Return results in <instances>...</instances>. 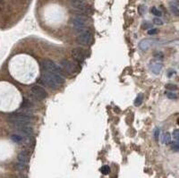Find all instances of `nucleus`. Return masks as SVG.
Returning <instances> with one entry per match:
<instances>
[{"label":"nucleus","instance_id":"obj_1","mask_svg":"<svg viewBox=\"0 0 179 178\" xmlns=\"http://www.w3.org/2000/svg\"><path fill=\"white\" fill-rule=\"evenodd\" d=\"M7 120L14 127L19 126H30V124L33 120V116L30 113L18 111L14 114H11L8 116Z\"/></svg>","mask_w":179,"mask_h":178},{"label":"nucleus","instance_id":"obj_2","mask_svg":"<svg viewBox=\"0 0 179 178\" xmlns=\"http://www.w3.org/2000/svg\"><path fill=\"white\" fill-rule=\"evenodd\" d=\"M41 65H42L43 70H45V71H48L50 73L56 74V75H64L63 71L60 68V66H58L54 61H52L50 59H44V60H42L41 61Z\"/></svg>","mask_w":179,"mask_h":178},{"label":"nucleus","instance_id":"obj_3","mask_svg":"<svg viewBox=\"0 0 179 178\" xmlns=\"http://www.w3.org/2000/svg\"><path fill=\"white\" fill-rule=\"evenodd\" d=\"M72 24L75 30V32L79 33V34L83 32L84 30H85V26H86V17L85 16L75 15L72 19Z\"/></svg>","mask_w":179,"mask_h":178},{"label":"nucleus","instance_id":"obj_4","mask_svg":"<svg viewBox=\"0 0 179 178\" xmlns=\"http://www.w3.org/2000/svg\"><path fill=\"white\" fill-rule=\"evenodd\" d=\"M28 161H29V152L26 151H22L17 157V164H16L17 169L21 171L24 170L28 165Z\"/></svg>","mask_w":179,"mask_h":178},{"label":"nucleus","instance_id":"obj_5","mask_svg":"<svg viewBox=\"0 0 179 178\" xmlns=\"http://www.w3.org/2000/svg\"><path fill=\"white\" fill-rule=\"evenodd\" d=\"M92 41V33L90 30H84L77 37V42L82 46H88Z\"/></svg>","mask_w":179,"mask_h":178},{"label":"nucleus","instance_id":"obj_6","mask_svg":"<svg viewBox=\"0 0 179 178\" xmlns=\"http://www.w3.org/2000/svg\"><path fill=\"white\" fill-rule=\"evenodd\" d=\"M30 93L38 100H43L47 99V97H48L47 91L43 88H41L40 86H37V85H34V86L31 87Z\"/></svg>","mask_w":179,"mask_h":178},{"label":"nucleus","instance_id":"obj_7","mask_svg":"<svg viewBox=\"0 0 179 178\" xmlns=\"http://www.w3.org/2000/svg\"><path fill=\"white\" fill-rule=\"evenodd\" d=\"M60 65H61L60 68L62 69V71L66 72L69 75H73L76 71V67H75V64H73L69 60H62L60 63Z\"/></svg>","mask_w":179,"mask_h":178},{"label":"nucleus","instance_id":"obj_8","mask_svg":"<svg viewBox=\"0 0 179 178\" xmlns=\"http://www.w3.org/2000/svg\"><path fill=\"white\" fill-rule=\"evenodd\" d=\"M14 128L16 131V133H19V134L24 136L25 138L31 137L33 135V129L30 126H15Z\"/></svg>","mask_w":179,"mask_h":178},{"label":"nucleus","instance_id":"obj_9","mask_svg":"<svg viewBox=\"0 0 179 178\" xmlns=\"http://www.w3.org/2000/svg\"><path fill=\"white\" fill-rule=\"evenodd\" d=\"M72 56H73L74 59L76 62H78V63H82L85 59L84 50L82 49H80V48H76V49H73V51H72Z\"/></svg>","mask_w":179,"mask_h":178},{"label":"nucleus","instance_id":"obj_10","mask_svg":"<svg viewBox=\"0 0 179 178\" xmlns=\"http://www.w3.org/2000/svg\"><path fill=\"white\" fill-rule=\"evenodd\" d=\"M21 108H22V110H23L24 112L31 114L32 111H33V109H34V105H33V103L30 101V100L24 99L23 103H22Z\"/></svg>","mask_w":179,"mask_h":178},{"label":"nucleus","instance_id":"obj_11","mask_svg":"<svg viewBox=\"0 0 179 178\" xmlns=\"http://www.w3.org/2000/svg\"><path fill=\"white\" fill-rule=\"evenodd\" d=\"M10 139L14 143H17V144H22V143H24L26 141V139L24 136L19 134V133H13L11 134L10 136Z\"/></svg>","mask_w":179,"mask_h":178},{"label":"nucleus","instance_id":"obj_12","mask_svg":"<svg viewBox=\"0 0 179 178\" xmlns=\"http://www.w3.org/2000/svg\"><path fill=\"white\" fill-rule=\"evenodd\" d=\"M170 9H171V12L173 13V14H175L176 16H178L179 11H178V5L177 3H173L171 4L170 5Z\"/></svg>","mask_w":179,"mask_h":178},{"label":"nucleus","instance_id":"obj_13","mask_svg":"<svg viewBox=\"0 0 179 178\" xmlns=\"http://www.w3.org/2000/svg\"><path fill=\"white\" fill-rule=\"evenodd\" d=\"M162 142L165 143V144H169L171 142V137H170V134L168 132L165 133L162 136Z\"/></svg>","mask_w":179,"mask_h":178},{"label":"nucleus","instance_id":"obj_14","mask_svg":"<svg viewBox=\"0 0 179 178\" xmlns=\"http://www.w3.org/2000/svg\"><path fill=\"white\" fill-rule=\"evenodd\" d=\"M151 12L154 15H156V16H158V17H160V16L162 15L161 11H160V10H158V8H156V7H152V8L151 9Z\"/></svg>","mask_w":179,"mask_h":178},{"label":"nucleus","instance_id":"obj_15","mask_svg":"<svg viewBox=\"0 0 179 178\" xmlns=\"http://www.w3.org/2000/svg\"><path fill=\"white\" fill-rule=\"evenodd\" d=\"M101 171L103 175H108L110 173V167L108 166H103L101 168Z\"/></svg>","mask_w":179,"mask_h":178},{"label":"nucleus","instance_id":"obj_16","mask_svg":"<svg viewBox=\"0 0 179 178\" xmlns=\"http://www.w3.org/2000/svg\"><path fill=\"white\" fill-rule=\"evenodd\" d=\"M171 149H172V151H174L177 152L179 150L178 142H177V141H176V142H172V143H171Z\"/></svg>","mask_w":179,"mask_h":178},{"label":"nucleus","instance_id":"obj_17","mask_svg":"<svg viewBox=\"0 0 179 178\" xmlns=\"http://www.w3.org/2000/svg\"><path fill=\"white\" fill-rule=\"evenodd\" d=\"M166 95H167V97H168V99H170V100H177V95L175 94V93H173V92H167Z\"/></svg>","mask_w":179,"mask_h":178},{"label":"nucleus","instance_id":"obj_18","mask_svg":"<svg viewBox=\"0 0 179 178\" xmlns=\"http://www.w3.org/2000/svg\"><path fill=\"white\" fill-rule=\"evenodd\" d=\"M142 99H143V96H142V94H140V95L136 98V100H135V102H134L135 106L141 105V104H142Z\"/></svg>","mask_w":179,"mask_h":178},{"label":"nucleus","instance_id":"obj_19","mask_svg":"<svg viewBox=\"0 0 179 178\" xmlns=\"http://www.w3.org/2000/svg\"><path fill=\"white\" fill-rule=\"evenodd\" d=\"M166 88L168 89V90H170V91H177V87L175 84H167Z\"/></svg>","mask_w":179,"mask_h":178},{"label":"nucleus","instance_id":"obj_20","mask_svg":"<svg viewBox=\"0 0 179 178\" xmlns=\"http://www.w3.org/2000/svg\"><path fill=\"white\" fill-rule=\"evenodd\" d=\"M153 22L155 24H158V25H162V24H163L162 20H161V19H159V18H154Z\"/></svg>","mask_w":179,"mask_h":178},{"label":"nucleus","instance_id":"obj_21","mask_svg":"<svg viewBox=\"0 0 179 178\" xmlns=\"http://www.w3.org/2000/svg\"><path fill=\"white\" fill-rule=\"evenodd\" d=\"M173 137H174V139H175L177 141H178V138H179L178 130H175V131L173 132Z\"/></svg>","mask_w":179,"mask_h":178},{"label":"nucleus","instance_id":"obj_22","mask_svg":"<svg viewBox=\"0 0 179 178\" xmlns=\"http://www.w3.org/2000/svg\"><path fill=\"white\" fill-rule=\"evenodd\" d=\"M158 136H159V129H156L155 132H154V138L156 141L158 140Z\"/></svg>","mask_w":179,"mask_h":178},{"label":"nucleus","instance_id":"obj_23","mask_svg":"<svg viewBox=\"0 0 179 178\" xmlns=\"http://www.w3.org/2000/svg\"><path fill=\"white\" fill-rule=\"evenodd\" d=\"M158 33V30L157 29H152L148 31V34L149 35H154V34H157Z\"/></svg>","mask_w":179,"mask_h":178},{"label":"nucleus","instance_id":"obj_24","mask_svg":"<svg viewBox=\"0 0 179 178\" xmlns=\"http://www.w3.org/2000/svg\"><path fill=\"white\" fill-rule=\"evenodd\" d=\"M152 24H149V23H145L142 27H143V29H150V28H152Z\"/></svg>","mask_w":179,"mask_h":178},{"label":"nucleus","instance_id":"obj_25","mask_svg":"<svg viewBox=\"0 0 179 178\" xmlns=\"http://www.w3.org/2000/svg\"><path fill=\"white\" fill-rule=\"evenodd\" d=\"M72 2H81V3H82V2H85V0H72Z\"/></svg>","mask_w":179,"mask_h":178},{"label":"nucleus","instance_id":"obj_26","mask_svg":"<svg viewBox=\"0 0 179 178\" xmlns=\"http://www.w3.org/2000/svg\"><path fill=\"white\" fill-rule=\"evenodd\" d=\"M0 4H4V2H3V0H0Z\"/></svg>","mask_w":179,"mask_h":178},{"label":"nucleus","instance_id":"obj_27","mask_svg":"<svg viewBox=\"0 0 179 178\" xmlns=\"http://www.w3.org/2000/svg\"><path fill=\"white\" fill-rule=\"evenodd\" d=\"M0 11H1V8H0Z\"/></svg>","mask_w":179,"mask_h":178}]
</instances>
